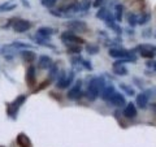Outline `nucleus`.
I'll return each instance as SVG.
<instances>
[{"label": "nucleus", "instance_id": "obj_1", "mask_svg": "<svg viewBox=\"0 0 156 147\" xmlns=\"http://www.w3.org/2000/svg\"><path fill=\"white\" fill-rule=\"evenodd\" d=\"M104 81L101 78H92L89 83V87H87V98L90 100H95L99 94L101 92V90L104 89Z\"/></svg>", "mask_w": 156, "mask_h": 147}, {"label": "nucleus", "instance_id": "obj_2", "mask_svg": "<svg viewBox=\"0 0 156 147\" xmlns=\"http://www.w3.org/2000/svg\"><path fill=\"white\" fill-rule=\"evenodd\" d=\"M108 53H109V56L115 57V59H126L129 63H134L136 60V56L134 53H131L126 50H122V48H111Z\"/></svg>", "mask_w": 156, "mask_h": 147}, {"label": "nucleus", "instance_id": "obj_3", "mask_svg": "<svg viewBox=\"0 0 156 147\" xmlns=\"http://www.w3.org/2000/svg\"><path fill=\"white\" fill-rule=\"evenodd\" d=\"M73 80H74V72H69V73L62 72L60 73V78L57 80L56 86L58 89H66V87H69L72 85Z\"/></svg>", "mask_w": 156, "mask_h": 147}, {"label": "nucleus", "instance_id": "obj_4", "mask_svg": "<svg viewBox=\"0 0 156 147\" xmlns=\"http://www.w3.org/2000/svg\"><path fill=\"white\" fill-rule=\"evenodd\" d=\"M61 41L64 43H68V45H83L85 43V39L76 35L73 33H64L61 34Z\"/></svg>", "mask_w": 156, "mask_h": 147}, {"label": "nucleus", "instance_id": "obj_5", "mask_svg": "<svg viewBox=\"0 0 156 147\" xmlns=\"http://www.w3.org/2000/svg\"><path fill=\"white\" fill-rule=\"evenodd\" d=\"M12 26H13V30L16 33H25L31 27V22L27 21V20L18 18V20H13Z\"/></svg>", "mask_w": 156, "mask_h": 147}, {"label": "nucleus", "instance_id": "obj_6", "mask_svg": "<svg viewBox=\"0 0 156 147\" xmlns=\"http://www.w3.org/2000/svg\"><path fill=\"white\" fill-rule=\"evenodd\" d=\"M66 27H69L72 31H78V33H86L87 25L83 21H78V20H73V21H68L65 23Z\"/></svg>", "mask_w": 156, "mask_h": 147}, {"label": "nucleus", "instance_id": "obj_7", "mask_svg": "<svg viewBox=\"0 0 156 147\" xmlns=\"http://www.w3.org/2000/svg\"><path fill=\"white\" fill-rule=\"evenodd\" d=\"M112 106L115 107H124L126 104V100H125V96L122 94H120V92H115L112 98L108 100Z\"/></svg>", "mask_w": 156, "mask_h": 147}, {"label": "nucleus", "instance_id": "obj_8", "mask_svg": "<svg viewBox=\"0 0 156 147\" xmlns=\"http://www.w3.org/2000/svg\"><path fill=\"white\" fill-rule=\"evenodd\" d=\"M116 92V90H115V86L113 85H105L104 86V89L101 90V92H100V96H101V99L103 100H107L108 102L111 98H112V95H113Z\"/></svg>", "mask_w": 156, "mask_h": 147}, {"label": "nucleus", "instance_id": "obj_9", "mask_svg": "<svg viewBox=\"0 0 156 147\" xmlns=\"http://www.w3.org/2000/svg\"><path fill=\"white\" fill-rule=\"evenodd\" d=\"M81 86H82V82H81V81L76 82V86L68 91V98H69V99H72V100L78 99V98L81 96Z\"/></svg>", "mask_w": 156, "mask_h": 147}, {"label": "nucleus", "instance_id": "obj_10", "mask_svg": "<svg viewBox=\"0 0 156 147\" xmlns=\"http://www.w3.org/2000/svg\"><path fill=\"white\" fill-rule=\"evenodd\" d=\"M53 65V61H52V59L50 56H46V55H43L39 57V60H38V66L41 68V69H50V68Z\"/></svg>", "mask_w": 156, "mask_h": 147}, {"label": "nucleus", "instance_id": "obj_11", "mask_svg": "<svg viewBox=\"0 0 156 147\" xmlns=\"http://www.w3.org/2000/svg\"><path fill=\"white\" fill-rule=\"evenodd\" d=\"M26 82L29 87H33L37 82V76H35V68L29 66V69L26 72Z\"/></svg>", "mask_w": 156, "mask_h": 147}, {"label": "nucleus", "instance_id": "obj_12", "mask_svg": "<svg viewBox=\"0 0 156 147\" xmlns=\"http://www.w3.org/2000/svg\"><path fill=\"white\" fill-rule=\"evenodd\" d=\"M124 116L126 119H134L136 116V108L134 103H128L124 108Z\"/></svg>", "mask_w": 156, "mask_h": 147}, {"label": "nucleus", "instance_id": "obj_13", "mask_svg": "<svg viewBox=\"0 0 156 147\" xmlns=\"http://www.w3.org/2000/svg\"><path fill=\"white\" fill-rule=\"evenodd\" d=\"M17 145L20 147H33V143L30 138L25 134V133H20L17 135Z\"/></svg>", "mask_w": 156, "mask_h": 147}, {"label": "nucleus", "instance_id": "obj_14", "mask_svg": "<svg viewBox=\"0 0 156 147\" xmlns=\"http://www.w3.org/2000/svg\"><path fill=\"white\" fill-rule=\"evenodd\" d=\"M148 100H150V98L147 96V94H146V92H142V94H138V95H136V104H138V107H139L140 109L147 108Z\"/></svg>", "mask_w": 156, "mask_h": 147}, {"label": "nucleus", "instance_id": "obj_15", "mask_svg": "<svg viewBox=\"0 0 156 147\" xmlns=\"http://www.w3.org/2000/svg\"><path fill=\"white\" fill-rule=\"evenodd\" d=\"M38 35H41V37H44V38H50L51 35H53L56 31H55V29H52V27H47V26H42V27H39L38 29Z\"/></svg>", "mask_w": 156, "mask_h": 147}, {"label": "nucleus", "instance_id": "obj_16", "mask_svg": "<svg viewBox=\"0 0 156 147\" xmlns=\"http://www.w3.org/2000/svg\"><path fill=\"white\" fill-rule=\"evenodd\" d=\"M21 56H22V59H23V60H25L26 63H33V61L37 59L35 52L31 51V50H25V51H22V52H21Z\"/></svg>", "mask_w": 156, "mask_h": 147}, {"label": "nucleus", "instance_id": "obj_17", "mask_svg": "<svg viewBox=\"0 0 156 147\" xmlns=\"http://www.w3.org/2000/svg\"><path fill=\"white\" fill-rule=\"evenodd\" d=\"M113 72L117 76H126L128 74V69L124 66V64H113Z\"/></svg>", "mask_w": 156, "mask_h": 147}, {"label": "nucleus", "instance_id": "obj_18", "mask_svg": "<svg viewBox=\"0 0 156 147\" xmlns=\"http://www.w3.org/2000/svg\"><path fill=\"white\" fill-rule=\"evenodd\" d=\"M122 13H124V7L121 5V4H119V5H116V21L117 22H121L122 21Z\"/></svg>", "mask_w": 156, "mask_h": 147}, {"label": "nucleus", "instance_id": "obj_19", "mask_svg": "<svg viewBox=\"0 0 156 147\" xmlns=\"http://www.w3.org/2000/svg\"><path fill=\"white\" fill-rule=\"evenodd\" d=\"M17 111H18V107L14 106L13 103H11V104H8V115L12 117V119H16L17 116Z\"/></svg>", "mask_w": 156, "mask_h": 147}, {"label": "nucleus", "instance_id": "obj_20", "mask_svg": "<svg viewBox=\"0 0 156 147\" xmlns=\"http://www.w3.org/2000/svg\"><path fill=\"white\" fill-rule=\"evenodd\" d=\"M115 20H116V18L112 16L111 13H108V16H107L105 20H104V21H105V25L109 26L111 29H115V27H116V21H115Z\"/></svg>", "mask_w": 156, "mask_h": 147}, {"label": "nucleus", "instance_id": "obj_21", "mask_svg": "<svg viewBox=\"0 0 156 147\" xmlns=\"http://www.w3.org/2000/svg\"><path fill=\"white\" fill-rule=\"evenodd\" d=\"M16 4H9V3H4L0 5V12H9V11H13L16 9Z\"/></svg>", "mask_w": 156, "mask_h": 147}, {"label": "nucleus", "instance_id": "obj_22", "mask_svg": "<svg viewBox=\"0 0 156 147\" xmlns=\"http://www.w3.org/2000/svg\"><path fill=\"white\" fill-rule=\"evenodd\" d=\"M120 89L122 90V91H125L126 94L130 95V96L135 95V91H134L133 87H130V86H128V85H125V83H121V85H120Z\"/></svg>", "mask_w": 156, "mask_h": 147}, {"label": "nucleus", "instance_id": "obj_23", "mask_svg": "<svg viewBox=\"0 0 156 147\" xmlns=\"http://www.w3.org/2000/svg\"><path fill=\"white\" fill-rule=\"evenodd\" d=\"M91 7V2L90 0H81L80 2V11L85 12V11H89Z\"/></svg>", "mask_w": 156, "mask_h": 147}, {"label": "nucleus", "instance_id": "obj_24", "mask_svg": "<svg viewBox=\"0 0 156 147\" xmlns=\"http://www.w3.org/2000/svg\"><path fill=\"white\" fill-rule=\"evenodd\" d=\"M150 20H151V14L150 13H144L143 16H140L138 18V23H139V25H146Z\"/></svg>", "mask_w": 156, "mask_h": 147}, {"label": "nucleus", "instance_id": "obj_25", "mask_svg": "<svg viewBox=\"0 0 156 147\" xmlns=\"http://www.w3.org/2000/svg\"><path fill=\"white\" fill-rule=\"evenodd\" d=\"M128 22H129L130 26H135L136 23H138V17H136L134 13H129V16H128Z\"/></svg>", "mask_w": 156, "mask_h": 147}, {"label": "nucleus", "instance_id": "obj_26", "mask_svg": "<svg viewBox=\"0 0 156 147\" xmlns=\"http://www.w3.org/2000/svg\"><path fill=\"white\" fill-rule=\"evenodd\" d=\"M86 50H87V52H89L90 55H95V53L99 52V47H98L96 45H87Z\"/></svg>", "mask_w": 156, "mask_h": 147}, {"label": "nucleus", "instance_id": "obj_27", "mask_svg": "<svg viewBox=\"0 0 156 147\" xmlns=\"http://www.w3.org/2000/svg\"><path fill=\"white\" fill-rule=\"evenodd\" d=\"M108 9H105V8H100L99 9V12L96 13V17L98 18H100V20H105V17L108 16Z\"/></svg>", "mask_w": 156, "mask_h": 147}, {"label": "nucleus", "instance_id": "obj_28", "mask_svg": "<svg viewBox=\"0 0 156 147\" xmlns=\"http://www.w3.org/2000/svg\"><path fill=\"white\" fill-rule=\"evenodd\" d=\"M68 50H69V52H72V53H80L82 51V48L78 45H69L68 46Z\"/></svg>", "mask_w": 156, "mask_h": 147}, {"label": "nucleus", "instance_id": "obj_29", "mask_svg": "<svg viewBox=\"0 0 156 147\" xmlns=\"http://www.w3.org/2000/svg\"><path fill=\"white\" fill-rule=\"evenodd\" d=\"M136 50H146V51H151V52H155L156 53V47L155 46H150V45H142V46H138Z\"/></svg>", "mask_w": 156, "mask_h": 147}, {"label": "nucleus", "instance_id": "obj_30", "mask_svg": "<svg viewBox=\"0 0 156 147\" xmlns=\"http://www.w3.org/2000/svg\"><path fill=\"white\" fill-rule=\"evenodd\" d=\"M25 100H26V95H20L17 99L13 102V104H14V106H17L18 108H20V107L23 104V102H25Z\"/></svg>", "mask_w": 156, "mask_h": 147}, {"label": "nucleus", "instance_id": "obj_31", "mask_svg": "<svg viewBox=\"0 0 156 147\" xmlns=\"http://www.w3.org/2000/svg\"><path fill=\"white\" fill-rule=\"evenodd\" d=\"M140 56L142 57H146V59H152L156 53L155 52H151V51H146V50H140Z\"/></svg>", "mask_w": 156, "mask_h": 147}, {"label": "nucleus", "instance_id": "obj_32", "mask_svg": "<svg viewBox=\"0 0 156 147\" xmlns=\"http://www.w3.org/2000/svg\"><path fill=\"white\" fill-rule=\"evenodd\" d=\"M56 4V0H42V5L46 8H52Z\"/></svg>", "mask_w": 156, "mask_h": 147}, {"label": "nucleus", "instance_id": "obj_33", "mask_svg": "<svg viewBox=\"0 0 156 147\" xmlns=\"http://www.w3.org/2000/svg\"><path fill=\"white\" fill-rule=\"evenodd\" d=\"M146 94H147V96L150 98H155L156 96V87H154V89H151V90H147L146 91Z\"/></svg>", "mask_w": 156, "mask_h": 147}, {"label": "nucleus", "instance_id": "obj_34", "mask_svg": "<svg viewBox=\"0 0 156 147\" xmlns=\"http://www.w3.org/2000/svg\"><path fill=\"white\" fill-rule=\"evenodd\" d=\"M147 66L148 68H152V69L156 72V61L155 60H148L147 61Z\"/></svg>", "mask_w": 156, "mask_h": 147}, {"label": "nucleus", "instance_id": "obj_35", "mask_svg": "<svg viewBox=\"0 0 156 147\" xmlns=\"http://www.w3.org/2000/svg\"><path fill=\"white\" fill-rule=\"evenodd\" d=\"M105 2V0H95V3H94V7L98 8V7H100V5H103V3Z\"/></svg>", "mask_w": 156, "mask_h": 147}, {"label": "nucleus", "instance_id": "obj_36", "mask_svg": "<svg viewBox=\"0 0 156 147\" xmlns=\"http://www.w3.org/2000/svg\"><path fill=\"white\" fill-rule=\"evenodd\" d=\"M0 147H4V146H0Z\"/></svg>", "mask_w": 156, "mask_h": 147}]
</instances>
